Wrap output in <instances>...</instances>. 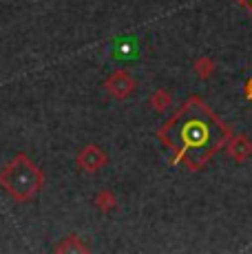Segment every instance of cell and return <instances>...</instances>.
<instances>
[{
	"mask_svg": "<svg viewBox=\"0 0 252 254\" xmlns=\"http://www.w3.org/2000/svg\"><path fill=\"white\" fill-rule=\"evenodd\" d=\"M22 157L16 159L4 173H0V184H4V188L11 190L18 199H27L33 190L38 188V175L33 170V166H25L22 168Z\"/></svg>",
	"mask_w": 252,
	"mask_h": 254,
	"instance_id": "obj_1",
	"label": "cell"
}]
</instances>
